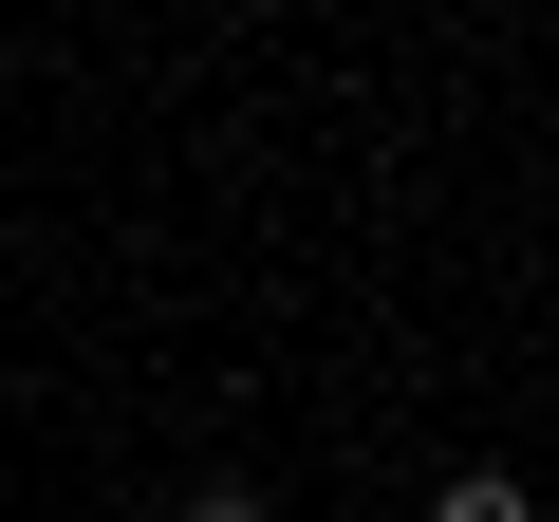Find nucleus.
I'll return each instance as SVG.
<instances>
[{
  "label": "nucleus",
  "instance_id": "1",
  "mask_svg": "<svg viewBox=\"0 0 559 522\" xmlns=\"http://www.w3.org/2000/svg\"><path fill=\"white\" fill-rule=\"evenodd\" d=\"M429 522H540V503H522L503 466H448V485H429Z\"/></svg>",
  "mask_w": 559,
  "mask_h": 522
},
{
  "label": "nucleus",
  "instance_id": "2",
  "mask_svg": "<svg viewBox=\"0 0 559 522\" xmlns=\"http://www.w3.org/2000/svg\"><path fill=\"white\" fill-rule=\"evenodd\" d=\"M187 522H280V485H242V466H224V485H187Z\"/></svg>",
  "mask_w": 559,
  "mask_h": 522
}]
</instances>
